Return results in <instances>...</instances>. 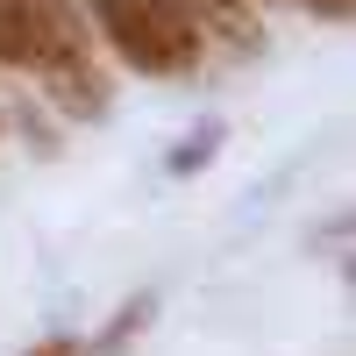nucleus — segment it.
Here are the masks:
<instances>
[{
  "label": "nucleus",
  "mask_w": 356,
  "mask_h": 356,
  "mask_svg": "<svg viewBox=\"0 0 356 356\" xmlns=\"http://www.w3.org/2000/svg\"><path fill=\"white\" fill-rule=\"evenodd\" d=\"M93 22L100 36L114 43L129 72H150V79H178L200 65V8L193 0H93Z\"/></svg>",
  "instance_id": "nucleus-1"
},
{
  "label": "nucleus",
  "mask_w": 356,
  "mask_h": 356,
  "mask_svg": "<svg viewBox=\"0 0 356 356\" xmlns=\"http://www.w3.org/2000/svg\"><path fill=\"white\" fill-rule=\"evenodd\" d=\"M0 65L43 79L86 65V22L72 15V0H0Z\"/></svg>",
  "instance_id": "nucleus-2"
},
{
  "label": "nucleus",
  "mask_w": 356,
  "mask_h": 356,
  "mask_svg": "<svg viewBox=\"0 0 356 356\" xmlns=\"http://www.w3.org/2000/svg\"><path fill=\"white\" fill-rule=\"evenodd\" d=\"M150 314H157V300H150V292H136V300H122V314H114V328H107L100 342H86V356H122V349H129V335H143V328H150Z\"/></svg>",
  "instance_id": "nucleus-3"
},
{
  "label": "nucleus",
  "mask_w": 356,
  "mask_h": 356,
  "mask_svg": "<svg viewBox=\"0 0 356 356\" xmlns=\"http://www.w3.org/2000/svg\"><path fill=\"white\" fill-rule=\"evenodd\" d=\"M214 150H221V122H200V129L178 143L164 164H171V178H193V171H207V164H214Z\"/></svg>",
  "instance_id": "nucleus-4"
},
{
  "label": "nucleus",
  "mask_w": 356,
  "mask_h": 356,
  "mask_svg": "<svg viewBox=\"0 0 356 356\" xmlns=\"http://www.w3.org/2000/svg\"><path fill=\"white\" fill-rule=\"evenodd\" d=\"M200 15H221V22H243L250 0H200Z\"/></svg>",
  "instance_id": "nucleus-5"
},
{
  "label": "nucleus",
  "mask_w": 356,
  "mask_h": 356,
  "mask_svg": "<svg viewBox=\"0 0 356 356\" xmlns=\"http://www.w3.org/2000/svg\"><path fill=\"white\" fill-rule=\"evenodd\" d=\"M300 8H314L321 22H349V0H300Z\"/></svg>",
  "instance_id": "nucleus-6"
},
{
  "label": "nucleus",
  "mask_w": 356,
  "mask_h": 356,
  "mask_svg": "<svg viewBox=\"0 0 356 356\" xmlns=\"http://www.w3.org/2000/svg\"><path fill=\"white\" fill-rule=\"evenodd\" d=\"M29 356H79V342H72V335H50V342L29 349Z\"/></svg>",
  "instance_id": "nucleus-7"
}]
</instances>
